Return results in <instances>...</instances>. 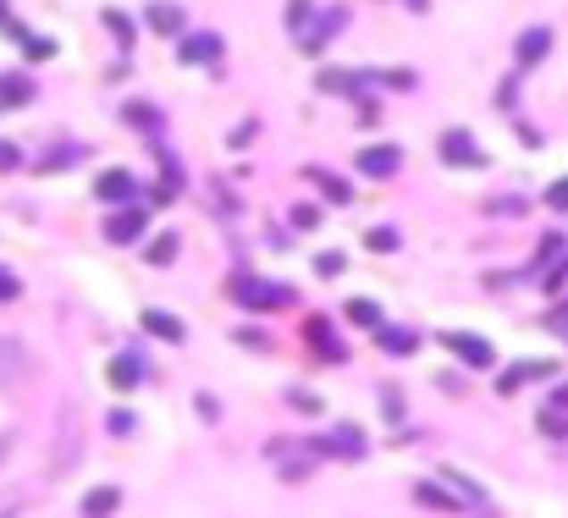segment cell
Segmentation results:
<instances>
[{
  "label": "cell",
  "mask_w": 568,
  "mask_h": 518,
  "mask_svg": "<svg viewBox=\"0 0 568 518\" xmlns=\"http://www.w3.org/2000/svg\"><path fill=\"white\" fill-rule=\"evenodd\" d=\"M6 452H12V447H6V436H0V464H6Z\"/></svg>",
  "instance_id": "f35d334b"
},
{
  "label": "cell",
  "mask_w": 568,
  "mask_h": 518,
  "mask_svg": "<svg viewBox=\"0 0 568 518\" xmlns=\"http://www.w3.org/2000/svg\"><path fill=\"white\" fill-rule=\"evenodd\" d=\"M314 452H348V458H364V436L354 425H337L326 441H314Z\"/></svg>",
  "instance_id": "4fadbf2b"
},
{
  "label": "cell",
  "mask_w": 568,
  "mask_h": 518,
  "mask_svg": "<svg viewBox=\"0 0 568 518\" xmlns=\"http://www.w3.org/2000/svg\"><path fill=\"white\" fill-rule=\"evenodd\" d=\"M535 375H552V364H514L508 375H502V392H514L519 380H535Z\"/></svg>",
  "instance_id": "44dd1931"
},
{
  "label": "cell",
  "mask_w": 568,
  "mask_h": 518,
  "mask_svg": "<svg viewBox=\"0 0 568 518\" xmlns=\"http://www.w3.org/2000/svg\"><path fill=\"white\" fill-rule=\"evenodd\" d=\"M12 22V12H6V0H0V28H6Z\"/></svg>",
  "instance_id": "74e56055"
},
{
  "label": "cell",
  "mask_w": 568,
  "mask_h": 518,
  "mask_svg": "<svg viewBox=\"0 0 568 518\" xmlns=\"http://www.w3.org/2000/svg\"><path fill=\"white\" fill-rule=\"evenodd\" d=\"M441 342H447L464 364H475V370H486L491 364V342H480V337H469V331H441Z\"/></svg>",
  "instance_id": "277c9868"
},
{
  "label": "cell",
  "mask_w": 568,
  "mask_h": 518,
  "mask_svg": "<svg viewBox=\"0 0 568 518\" xmlns=\"http://www.w3.org/2000/svg\"><path fill=\"white\" fill-rule=\"evenodd\" d=\"M557 403H563V408H568V386H563V392H557Z\"/></svg>",
  "instance_id": "ab89813d"
},
{
  "label": "cell",
  "mask_w": 568,
  "mask_h": 518,
  "mask_svg": "<svg viewBox=\"0 0 568 518\" xmlns=\"http://www.w3.org/2000/svg\"><path fill=\"white\" fill-rule=\"evenodd\" d=\"M144 375H149V364L138 359V353H116L111 359V386H121V392H133Z\"/></svg>",
  "instance_id": "9c48e42d"
},
{
  "label": "cell",
  "mask_w": 568,
  "mask_h": 518,
  "mask_svg": "<svg viewBox=\"0 0 568 518\" xmlns=\"http://www.w3.org/2000/svg\"><path fill=\"white\" fill-rule=\"evenodd\" d=\"M128 121H133V127H155V111H149V105H128Z\"/></svg>",
  "instance_id": "4dcf8cb0"
},
{
  "label": "cell",
  "mask_w": 568,
  "mask_h": 518,
  "mask_svg": "<svg viewBox=\"0 0 568 518\" xmlns=\"http://www.w3.org/2000/svg\"><path fill=\"white\" fill-rule=\"evenodd\" d=\"M105 22H111V34H116L121 45H128V39H133V22H128V17H121V12H105Z\"/></svg>",
  "instance_id": "484cf974"
},
{
  "label": "cell",
  "mask_w": 568,
  "mask_h": 518,
  "mask_svg": "<svg viewBox=\"0 0 568 518\" xmlns=\"http://www.w3.org/2000/svg\"><path fill=\"white\" fill-rule=\"evenodd\" d=\"M375 342H381L387 353H414L420 337H414V331H392V326H381V337H375Z\"/></svg>",
  "instance_id": "ffe728a7"
},
{
  "label": "cell",
  "mask_w": 568,
  "mask_h": 518,
  "mask_svg": "<svg viewBox=\"0 0 568 518\" xmlns=\"http://www.w3.org/2000/svg\"><path fill=\"white\" fill-rule=\"evenodd\" d=\"M72 160H78V149H55V155L39 160V166H45V171H61V166H72Z\"/></svg>",
  "instance_id": "4316f807"
},
{
  "label": "cell",
  "mask_w": 568,
  "mask_h": 518,
  "mask_svg": "<svg viewBox=\"0 0 568 518\" xmlns=\"http://www.w3.org/2000/svg\"><path fill=\"white\" fill-rule=\"evenodd\" d=\"M116 502H121L116 485H100V491H88V497H83V513H88V518H111Z\"/></svg>",
  "instance_id": "2e32d148"
},
{
  "label": "cell",
  "mask_w": 568,
  "mask_h": 518,
  "mask_svg": "<svg viewBox=\"0 0 568 518\" xmlns=\"http://www.w3.org/2000/svg\"><path fill=\"white\" fill-rule=\"evenodd\" d=\"M309 177H314V182H321V188L331 193V199H337V205H348V199H354V188H348V182H342L337 171H326V166H309Z\"/></svg>",
  "instance_id": "ac0fdd59"
},
{
  "label": "cell",
  "mask_w": 568,
  "mask_h": 518,
  "mask_svg": "<svg viewBox=\"0 0 568 518\" xmlns=\"http://www.w3.org/2000/svg\"><path fill=\"white\" fill-rule=\"evenodd\" d=\"M22 370H28V347H22L17 337H0V386H6V380H22Z\"/></svg>",
  "instance_id": "7c38bea8"
},
{
  "label": "cell",
  "mask_w": 568,
  "mask_h": 518,
  "mask_svg": "<svg viewBox=\"0 0 568 518\" xmlns=\"http://www.w3.org/2000/svg\"><path fill=\"white\" fill-rule=\"evenodd\" d=\"M547 205H552V210H568V177H563V182H552V193H547Z\"/></svg>",
  "instance_id": "f546056e"
},
{
  "label": "cell",
  "mask_w": 568,
  "mask_h": 518,
  "mask_svg": "<svg viewBox=\"0 0 568 518\" xmlns=\"http://www.w3.org/2000/svg\"><path fill=\"white\" fill-rule=\"evenodd\" d=\"M12 166H17V144L0 138V171H12Z\"/></svg>",
  "instance_id": "d6a6232c"
},
{
  "label": "cell",
  "mask_w": 568,
  "mask_h": 518,
  "mask_svg": "<svg viewBox=\"0 0 568 518\" xmlns=\"http://www.w3.org/2000/svg\"><path fill=\"white\" fill-rule=\"evenodd\" d=\"M441 160H453V166H480V149L464 127H453V133H441Z\"/></svg>",
  "instance_id": "52a82bcc"
},
{
  "label": "cell",
  "mask_w": 568,
  "mask_h": 518,
  "mask_svg": "<svg viewBox=\"0 0 568 518\" xmlns=\"http://www.w3.org/2000/svg\"><path fill=\"white\" fill-rule=\"evenodd\" d=\"M304 337H309V347L321 353V359H331V364H342V359H348V347H342V342L331 337V326H326V320H309V326H304Z\"/></svg>",
  "instance_id": "ba28073f"
},
{
  "label": "cell",
  "mask_w": 568,
  "mask_h": 518,
  "mask_svg": "<svg viewBox=\"0 0 568 518\" xmlns=\"http://www.w3.org/2000/svg\"><path fill=\"white\" fill-rule=\"evenodd\" d=\"M94 193L111 199V205H128V199H138V177H133V171H100Z\"/></svg>",
  "instance_id": "5b68a950"
},
{
  "label": "cell",
  "mask_w": 568,
  "mask_h": 518,
  "mask_svg": "<svg viewBox=\"0 0 568 518\" xmlns=\"http://www.w3.org/2000/svg\"><path fill=\"white\" fill-rule=\"evenodd\" d=\"M144 326H149L155 337H166V342H182V320L166 314V309H144Z\"/></svg>",
  "instance_id": "e0dca14e"
},
{
  "label": "cell",
  "mask_w": 568,
  "mask_h": 518,
  "mask_svg": "<svg viewBox=\"0 0 568 518\" xmlns=\"http://www.w3.org/2000/svg\"><path fill=\"white\" fill-rule=\"evenodd\" d=\"M288 397H293V408H304V414H321V397L304 392V386H298V392H288Z\"/></svg>",
  "instance_id": "83f0119b"
},
{
  "label": "cell",
  "mask_w": 568,
  "mask_h": 518,
  "mask_svg": "<svg viewBox=\"0 0 568 518\" xmlns=\"http://www.w3.org/2000/svg\"><path fill=\"white\" fill-rule=\"evenodd\" d=\"M111 430H116V436H128V430H133V414H128V408H116V414H111Z\"/></svg>",
  "instance_id": "1f68e13d"
},
{
  "label": "cell",
  "mask_w": 568,
  "mask_h": 518,
  "mask_svg": "<svg viewBox=\"0 0 568 518\" xmlns=\"http://www.w3.org/2000/svg\"><path fill=\"white\" fill-rule=\"evenodd\" d=\"M309 12H314V0H293V6H288V22H293V28H304V17H309Z\"/></svg>",
  "instance_id": "f1b7e54d"
},
{
  "label": "cell",
  "mask_w": 568,
  "mask_h": 518,
  "mask_svg": "<svg viewBox=\"0 0 568 518\" xmlns=\"http://www.w3.org/2000/svg\"><path fill=\"white\" fill-rule=\"evenodd\" d=\"M403 166V155L392 149V144H370V149H359V171L364 177H392Z\"/></svg>",
  "instance_id": "8992f818"
},
{
  "label": "cell",
  "mask_w": 568,
  "mask_h": 518,
  "mask_svg": "<svg viewBox=\"0 0 568 518\" xmlns=\"http://www.w3.org/2000/svg\"><path fill=\"white\" fill-rule=\"evenodd\" d=\"M28 100H34V78L28 72H0V111L28 105Z\"/></svg>",
  "instance_id": "8fae6325"
},
{
  "label": "cell",
  "mask_w": 568,
  "mask_h": 518,
  "mask_svg": "<svg viewBox=\"0 0 568 518\" xmlns=\"http://www.w3.org/2000/svg\"><path fill=\"white\" fill-rule=\"evenodd\" d=\"M0 298H17V276L12 271H0Z\"/></svg>",
  "instance_id": "d590c367"
},
{
  "label": "cell",
  "mask_w": 568,
  "mask_h": 518,
  "mask_svg": "<svg viewBox=\"0 0 568 518\" xmlns=\"http://www.w3.org/2000/svg\"><path fill=\"white\" fill-rule=\"evenodd\" d=\"M22 50H28V55H34V61H45V55H50V39H28Z\"/></svg>",
  "instance_id": "e575fe53"
},
{
  "label": "cell",
  "mask_w": 568,
  "mask_h": 518,
  "mask_svg": "<svg viewBox=\"0 0 568 518\" xmlns=\"http://www.w3.org/2000/svg\"><path fill=\"white\" fill-rule=\"evenodd\" d=\"M342 271V254H321V276H337Z\"/></svg>",
  "instance_id": "836d02e7"
},
{
  "label": "cell",
  "mask_w": 568,
  "mask_h": 518,
  "mask_svg": "<svg viewBox=\"0 0 568 518\" xmlns=\"http://www.w3.org/2000/svg\"><path fill=\"white\" fill-rule=\"evenodd\" d=\"M441 485H447V491L464 502V513H497V507H491V497H486V491H480V485L469 480V474H458V469H441Z\"/></svg>",
  "instance_id": "7a4b0ae2"
},
{
  "label": "cell",
  "mask_w": 568,
  "mask_h": 518,
  "mask_svg": "<svg viewBox=\"0 0 568 518\" xmlns=\"http://www.w3.org/2000/svg\"><path fill=\"white\" fill-rule=\"evenodd\" d=\"M105 238H111V243H138V238H144V210H116V215L105 221Z\"/></svg>",
  "instance_id": "30bf717a"
},
{
  "label": "cell",
  "mask_w": 568,
  "mask_h": 518,
  "mask_svg": "<svg viewBox=\"0 0 568 518\" xmlns=\"http://www.w3.org/2000/svg\"><path fill=\"white\" fill-rule=\"evenodd\" d=\"M364 243H370L375 254H392V248H397V232H392V226H375V232H370Z\"/></svg>",
  "instance_id": "cb8c5ba5"
},
{
  "label": "cell",
  "mask_w": 568,
  "mask_h": 518,
  "mask_svg": "<svg viewBox=\"0 0 568 518\" xmlns=\"http://www.w3.org/2000/svg\"><path fill=\"white\" fill-rule=\"evenodd\" d=\"M414 497H420L425 507H441V513H464V502H458L441 480H420V485H414Z\"/></svg>",
  "instance_id": "5bb4252c"
},
{
  "label": "cell",
  "mask_w": 568,
  "mask_h": 518,
  "mask_svg": "<svg viewBox=\"0 0 568 518\" xmlns=\"http://www.w3.org/2000/svg\"><path fill=\"white\" fill-rule=\"evenodd\" d=\"M541 430H547V436H568V414H563V408H547V414H541Z\"/></svg>",
  "instance_id": "d4e9b609"
},
{
  "label": "cell",
  "mask_w": 568,
  "mask_h": 518,
  "mask_svg": "<svg viewBox=\"0 0 568 518\" xmlns=\"http://www.w3.org/2000/svg\"><path fill=\"white\" fill-rule=\"evenodd\" d=\"M348 320H354V326H381V309H375L370 298H354L348 304Z\"/></svg>",
  "instance_id": "7402d4cb"
},
{
  "label": "cell",
  "mask_w": 568,
  "mask_h": 518,
  "mask_svg": "<svg viewBox=\"0 0 568 518\" xmlns=\"http://www.w3.org/2000/svg\"><path fill=\"white\" fill-rule=\"evenodd\" d=\"M177 61H182V67H205V61H221V39H215V34H182Z\"/></svg>",
  "instance_id": "3957f363"
},
{
  "label": "cell",
  "mask_w": 568,
  "mask_h": 518,
  "mask_svg": "<svg viewBox=\"0 0 568 518\" xmlns=\"http://www.w3.org/2000/svg\"><path fill=\"white\" fill-rule=\"evenodd\" d=\"M232 298L243 309H281V304H293V293L281 281H255V276H238L232 281Z\"/></svg>",
  "instance_id": "6da1fadb"
},
{
  "label": "cell",
  "mask_w": 568,
  "mask_h": 518,
  "mask_svg": "<svg viewBox=\"0 0 568 518\" xmlns=\"http://www.w3.org/2000/svg\"><path fill=\"white\" fill-rule=\"evenodd\" d=\"M547 45H552L547 28H530V34L519 39V61H524V67H530V61H541V55H547Z\"/></svg>",
  "instance_id": "d6986e66"
},
{
  "label": "cell",
  "mask_w": 568,
  "mask_h": 518,
  "mask_svg": "<svg viewBox=\"0 0 568 518\" xmlns=\"http://www.w3.org/2000/svg\"><path fill=\"white\" fill-rule=\"evenodd\" d=\"M182 6H171V0H155V6H149V28H155V34H182Z\"/></svg>",
  "instance_id": "9a60e30c"
},
{
  "label": "cell",
  "mask_w": 568,
  "mask_h": 518,
  "mask_svg": "<svg viewBox=\"0 0 568 518\" xmlns=\"http://www.w3.org/2000/svg\"><path fill=\"white\" fill-rule=\"evenodd\" d=\"M171 254H177V238H171V232H161V238L149 243V259H155V265H171Z\"/></svg>",
  "instance_id": "603a6c76"
},
{
  "label": "cell",
  "mask_w": 568,
  "mask_h": 518,
  "mask_svg": "<svg viewBox=\"0 0 568 518\" xmlns=\"http://www.w3.org/2000/svg\"><path fill=\"white\" fill-rule=\"evenodd\" d=\"M381 403H387V414H392V419H403V403H397V392H392V386L381 392Z\"/></svg>",
  "instance_id": "8d00e7d4"
}]
</instances>
